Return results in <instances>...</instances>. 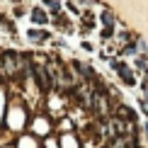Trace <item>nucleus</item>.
I'll use <instances>...</instances> for the list:
<instances>
[{"label":"nucleus","instance_id":"1","mask_svg":"<svg viewBox=\"0 0 148 148\" xmlns=\"http://www.w3.org/2000/svg\"><path fill=\"white\" fill-rule=\"evenodd\" d=\"M114 68L119 71V75H121V80H124L126 85H131V83H134V75H131V71H129L124 63H114Z\"/></svg>","mask_w":148,"mask_h":148},{"label":"nucleus","instance_id":"2","mask_svg":"<svg viewBox=\"0 0 148 148\" xmlns=\"http://www.w3.org/2000/svg\"><path fill=\"white\" fill-rule=\"evenodd\" d=\"M34 73H36V80H39V85L41 88H49V83H51V78L44 73V68H34Z\"/></svg>","mask_w":148,"mask_h":148},{"label":"nucleus","instance_id":"3","mask_svg":"<svg viewBox=\"0 0 148 148\" xmlns=\"http://www.w3.org/2000/svg\"><path fill=\"white\" fill-rule=\"evenodd\" d=\"M29 39H32V41H44V39H49V34L46 32H39V29H29Z\"/></svg>","mask_w":148,"mask_h":148},{"label":"nucleus","instance_id":"4","mask_svg":"<svg viewBox=\"0 0 148 148\" xmlns=\"http://www.w3.org/2000/svg\"><path fill=\"white\" fill-rule=\"evenodd\" d=\"M32 20L39 22V24H44V22H46V15H44L41 10H32Z\"/></svg>","mask_w":148,"mask_h":148},{"label":"nucleus","instance_id":"5","mask_svg":"<svg viewBox=\"0 0 148 148\" xmlns=\"http://www.w3.org/2000/svg\"><path fill=\"white\" fill-rule=\"evenodd\" d=\"M46 5L51 8V12H58V3H56V0H46Z\"/></svg>","mask_w":148,"mask_h":148},{"label":"nucleus","instance_id":"6","mask_svg":"<svg viewBox=\"0 0 148 148\" xmlns=\"http://www.w3.org/2000/svg\"><path fill=\"white\" fill-rule=\"evenodd\" d=\"M143 109H146V112H148V97H146V100H143Z\"/></svg>","mask_w":148,"mask_h":148}]
</instances>
